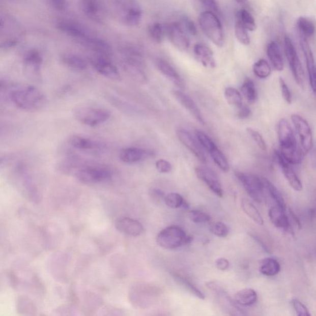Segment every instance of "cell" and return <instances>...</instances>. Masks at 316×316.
<instances>
[{"mask_svg": "<svg viewBox=\"0 0 316 316\" xmlns=\"http://www.w3.org/2000/svg\"><path fill=\"white\" fill-rule=\"evenodd\" d=\"M196 176L207 185L214 194L219 197L223 196V190L218 177L213 170L207 167L200 166L196 168Z\"/></svg>", "mask_w": 316, "mask_h": 316, "instance_id": "5bb4252c", "label": "cell"}, {"mask_svg": "<svg viewBox=\"0 0 316 316\" xmlns=\"http://www.w3.org/2000/svg\"><path fill=\"white\" fill-rule=\"evenodd\" d=\"M192 238L176 225L169 226L162 230L156 238V242L161 247L173 250L191 242Z\"/></svg>", "mask_w": 316, "mask_h": 316, "instance_id": "277c9868", "label": "cell"}, {"mask_svg": "<svg viewBox=\"0 0 316 316\" xmlns=\"http://www.w3.org/2000/svg\"><path fill=\"white\" fill-rule=\"evenodd\" d=\"M267 54L269 60L275 70L282 71L284 69V62L279 46L274 41L269 43L267 47Z\"/></svg>", "mask_w": 316, "mask_h": 316, "instance_id": "484cf974", "label": "cell"}, {"mask_svg": "<svg viewBox=\"0 0 316 316\" xmlns=\"http://www.w3.org/2000/svg\"><path fill=\"white\" fill-rule=\"evenodd\" d=\"M253 71L256 77L264 79L270 76L272 69L267 61L261 59L254 64Z\"/></svg>", "mask_w": 316, "mask_h": 316, "instance_id": "60d3db41", "label": "cell"}, {"mask_svg": "<svg viewBox=\"0 0 316 316\" xmlns=\"http://www.w3.org/2000/svg\"><path fill=\"white\" fill-rule=\"evenodd\" d=\"M269 217L271 222L275 227L280 228L285 233L292 234L293 233L291 223L288 216H286L285 211L275 206L269 211Z\"/></svg>", "mask_w": 316, "mask_h": 316, "instance_id": "ffe728a7", "label": "cell"}, {"mask_svg": "<svg viewBox=\"0 0 316 316\" xmlns=\"http://www.w3.org/2000/svg\"><path fill=\"white\" fill-rule=\"evenodd\" d=\"M291 301L293 307H294V308L296 312H297V314L298 315H311V314H310L308 309H307L306 307L304 306V304L301 303L300 301L298 300V299H296V298H294V299H292Z\"/></svg>", "mask_w": 316, "mask_h": 316, "instance_id": "f907efd6", "label": "cell"}, {"mask_svg": "<svg viewBox=\"0 0 316 316\" xmlns=\"http://www.w3.org/2000/svg\"><path fill=\"white\" fill-rule=\"evenodd\" d=\"M166 30L158 22L153 23L149 28V36L151 39L156 43H161L163 40Z\"/></svg>", "mask_w": 316, "mask_h": 316, "instance_id": "b9f144b4", "label": "cell"}, {"mask_svg": "<svg viewBox=\"0 0 316 316\" xmlns=\"http://www.w3.org/2000/svg\"><path fill=\"white\" fill-rule=\"evenodd\" d=\"M235 302L239 305L249 306L253 305L256 302L257 295L256 292L252 289H245L237 292L234 295Z\"/></svg>", "mask_w": 316, "mask_h": 316, "instance_id": "f1b7e54d", "label": "cell"}, {"mask_svg": "<svg viewBox=\"0 0 316 316\" xmlns=\"http://www.w3.org/2000/svg\"><path fill=\"white\" fill-rule=\"evenodd\" d=\"M280 271V264L273 258H266L261 262L260 271L266 276H274L279 273Z\"/></svg>", "mask_w": 316, "mask_h": 316, "instance_id": "836d02e7", "label": "cell"}, {"mask_svg": "<svg viewBox=\"0 0 316 316\" xmlns=\"http://www.w3.org/2000/svg\"><path fill=\"white\" fill-rule=\"evenodd\" d=\"M224 97L229 105L239 109L243 106L242 96L237 89L228 87L225 89Z\"/></svg>", "mask_w": 316, "mask_h": 316, "instance_id": "74e56055", "label": "cell"}, {"mask_svg": "<svg viewBox=\"0 0 316 316\" xmlns=\"http://www.w3.org/2000/svg\"><path fill=\"white\" fill-rule=\"evenodd\" d=\"M119 16L124 24L135 27L140 24L143 11L137 0H119Z\"/></svg>", "mask_w": 316, "mask_h": 316, "instance_id": "5b68a950", "label": "cell"}, {"mask_svg": "<svg viewBox=\"0 0 316 316\" xmlns=\"http://www.w3.org/2000/svg\"><path fill=\"white\" fill-rule=\"evenodd\" d=\"M14 88V87L10 85L7 81L0 79V97L3 98L8 95L10 98L11 93Z\"/></svg>", "mask_w": 316, "mask_h": 316, "instance_id": "11a10c76", "label": "cell"}, {"mask_svg": "<svg viewBox=\"0 0 316 316\" xmlns=\"http://www.w3.org/2000/svg\"><path fill=\"white\" fill-rule=\"evenodd\" d=\"M149 155L146 150L138 148H127L122 150L120 153V159L121 161L127 164L135 163Z\"/></svg>", "mask_w": 316, "mask_h": 316, "instance_id": "d4e9b609", "label": "cell"}, {"mask_svg": "<svg viewBox=\"0 0 316 316\" xmlns=\"http://www.w3.org/2000/svg\"><path fill=\"white\" fill-rule=\"evenodd\" d=\"M241 207L243 211L256 224L263 225L264 221L262 215L255 207V206L247 199L243 198L241 200Z\"/></svg>", "mask_w": 316, "mask_h": 316, "instance_id": "d6a6232c", "label": "cell"}, {"mask_svg": "<svg viewBox=\"0 0 316 316\" xmlns=\"http://www.w3.org/2000/svg\"><path fill=\"white\" fill-rule=\"evenodd\" d=\"M239 112H238V117L241 120H246L250 117L251 114V109L249 107L246 106H242L240 108Z\"/></svg>", "mask_w": 316, "mask_h": 316, "instance_id": "94428289", "label": "cell"}, {"mask_svg": "<svg viewBox=\"0 0 316 316\" xmlns=\"http://www.w3.org/2000/svg\"><path fill=\"white\" fill-rule=\"evenodd\" d=\"M237 21H239L246 30L254 31L256 30V24L254 17L247 10H240L238 11Z\"/></svg>", "mask_w": 316, "mask_h": 316, "instance_id": "ab89813d", "label": "cell"}, {"mask_svg": "<svg viewBox=\"0 0 316 316\" xmlns=\"http://www.w3.org/2000/svg\"><path fill=\"white\" fill-rule=\"evenodd\" d=\"M195 135L197 140L199 142L200 146L204 147L208 152L212 149L214 146H216L212 139L206 134L205 133L201 131V130H196Z\"/></svg>", "mask_w": 316, "mask_h": 316, "instance_id": "ee69618b", "label": "cell"}, {"mask_svg": "<svg viewBox=\"0 0 316 316\" xmlns=\"http://www.w3.org/2000/svg\"><path fill=\"white\" fill-rule=\"evenodd\" d=\"M156 68L161 72V73L166 76L172 82L181 89H184L185 84L184 80L179 75L176 69L170 64L162 59H157L155 62Z\"/></svg>", "mask_w": 316, "mask_h": 316, "instance_id": "7402d4cb", "label": "cell"}, {"mask_svg": "<svg viewBox=\"0 0 316 316\" xmlns=\"http://www.w3.org/2000/svg\"><path fill=\"white\" fill-rule=\"evenodd\" d=\"M209 229L214 235L219 237H225L228 234V229L224 223L216 222L211 223Z\"/></svg>", "mask_w": 316, "mask_h": 316, "instance_id": "7dc6e473", "label": "cell"}, {"mask_svg": "<svg viewBox=\"0 0 316 316\" xmlns=\"http://www.w3.org/2000/svg\"><path fill=\"white\" fill-rule=\"evenodd\" d=\"M241 91L243 97L248 102L253 104L257 100V91L253 80L249 77H246L241 87Z\"/></svg>", "mask_w": 316, "mask_h": 316, "instance_id": "1f68e13d", "label": "cell"}, {"mask_svg": "<svg viewBox=\"0 0 316 316\" xmlns=\"http://www.w3.org/2000/svg\"><path fill=\"white\" fill-rule=\"evenodd\" d=\"M200 27L205 36L218 47L224 45L225 39L221 21L212 11H205L198 18Z\"/></svg>", "mask_w": 316, "mask_h": 316, "instance_id": "3957f363", "label": "cell"}, {"mask_svg": "<svg viewBox=\"0 0 316 316\" xmlns=\"http://www.w3.org/2000/svg\"><path fill=\"white\" fill-rule=\"evenodd\" d=\"M173 95L188 112L193 116L194 118L202 125H205V122L203 117L201 111L198 106L189 95L179 91H173Z\"/></svg>", "mask_w": 316, "mask_h": 316, "instance_id": "e0dca14e", "label": "cell"}, {"mask_svg": "<svg viewBox=\"0 0 316 316\" xmlns=\"http://www.w3.org/2000/svg\"><path fill=\"white\" fill-rule=\"evenodd\" d=\"M79 41L81 44L98 54L105 56L111 53V46L102 39L86 36L79 40Z\"/></svg>", "mask_w": 316, "mask_h": 316, "instance_id": "44dd1931", "label": "cell"}, {"mask_svg": "<svg viewBox=\"0 0 316 316\" xmlns=\"http://www.w3.org/2000/svg\"><path fill=\"white\" fill-rule=\"evenodd\" d=\"M300 41L301 48H302L304 56L305 58L310 86H311L312 92L315 93L316 85L314 58L309 43L307 41V39L301 36Z\"/></svg>", "mask_w": 316, "mask_h": 316, "instance_id": "ac0fdd59", "label": "cell"}, {"mask_svg": "<svg viewBox=\"0 0 316 316\" xmlns=\"http://www.w3.org/2000/svg\"><path fill=\"white\" fill-rule=\"evenodd\" d=\"M110 170L104 167H85L75 173L77 180L83 184H97L109 181L111 178Z\"/></svg>", "mask_w": 316, "mask_h": 316, "instance_id": "30bf717a", "label": "cell"}, {"mask_svg": "<svg viewBox=\"0 0 316 316\" xmlns=\"http://www.w3.org/2000/svg\"><path fill=\"white\" fill-rule=\"evenodd\" d=\"M50 4L55 10L64 11L66 8V0H50Z\"/></svg>", "mask_w": 316, "mask_h": 316, "instance_id": "91938a15", "label": "cell"}, {"mask_svg": "<svg viewBox=\"0 0 316 316\" xmlns=\"http://www.w3.org/2000/svg\"><path fill=\"white\" fill-rule=\"evenodd\" d=\"M284 50L296 82L300 88H303L305 83V75L297 52L291 39L288 37H285L284 39Z\"/></svg>", "mask_w": 316, "mask_h": 316, "instance_id": "ba28073f", "label": "cell"}, {"mask_svg": "<svg viewBox=\"0 0 316 316\" xmlns=\"http://www.w3.org/2000/svg\"><path fill=\"white\" fill-rule=\"evenodd\" d=\"M177 137L182 145L189 150L190 152L195 155L203 163H207V156L202 147L200 146L197 139L194 138L192 135L187 130L184 129H179L176 131Z\"/></svg>", "mask_w": 316, "mask_h": 316, "instance_id": "8fae6325", "label": "cell"}, {"mask_svg": "<svg viewBox=\"0 0 316 316\" xmlns=\"http://www.w3.org/2000/svg\"><path fill=\"white\" fill-rule=\"evenodd\" d=\"M235 34L239 41L244 45H250V38L247 30L243 27L241 23L237 21L235 24Z\"/></svg>", "mask_w": 316, "mask_h": 316, "instance_id": "7bdbcfd3", "label": "cell"}, {"mask_svg": "<svg viewBox=\"0 0 316 316\" xmlns=\"http://www.w3.org/2000/svg\"><path fill=\"white\" fill-rule=\"evenodd\" d=\"M75 119L85 125L94 127L105 123L111 116L108 109L100 108L82 107L74 112Z\"/></svg>", "mask_w": 316, "mask_h": 316, "instance_id": "8992f818", "label": "cell"}, {"mask_svg": "<svg viewBox=\"0 0 316 316\" xmlns=\"http://www.w3.org/2000/svg\"><path fill=\"white\" fill-rule=\"evenodd\" d=\"M62 61L67 68L74 71H83L85 70L88 67L85 61L82 58L74 54H63Z\"/></svg>", "mask_w": 316, "mask_h": 316, "instance_id": "4316f807", "label": "cell"}, {"mask_svg": "<svg viewBox=\"0 0 316 316\" xmlns=\"http://www.w3.org/2000/svg\"><path fill=\"white\" fill-rule=\"evenodd\" d=\"M68 143L71 146L80 150H92L98 147L94 141L78 135L71 136L69 138Z\"/></svg>", "mask_w": 316, "mask_h": 316, "instance_id": "e575fe53", "label": "cell"}, {"mask_svg": "<svg viewBox=\"0 0 316 316\" xmlns=\"http://www.w3.org/2000/svg\"><path fill=\"white\" fill-rule=\"evenodd\" d=\"M42 59L37 51H33L24 59L25 73L30 80L40 81L41 77Z\"/></svg>", "mask_w": 316, "mask_h": 316, "instance_id": "9a60e30c", "label": "cell"}, {"mask_svg": "<svg viewBox=\"0 0 316 316\" xmlns=\"http://www.w3.org/2000/svg\"><path fill=\"white\" fill-rule=\"evenodd\" d=\"M194 53L196 59L206 68H214L216 66L214 59L213 52L211 49L202 43H197L194 46Z\"/></svg>", "mask_w": 316, "mask_h": 316, "instance_id": "cb8c5ba5", "label": "cell"}, {"mask_svg": "<svg viewBox=\"0 0 316 316\" xmlns=\"http://www.w3.org/2000/svg\"><path fill=\"white\" fill-rule=\"evenodd\" d=\"M236 1L239 3V4H244L246 2V1H247V0H236Z\"/></svg>", "mask_w": 316, "mask_h": 316, "instance_id": "be15d7a7", "label": "cell"}, {"mask_svg": "<svg viewBox=\"0 0 316 316\" xmlns=\"http://www.w3.org/2000/svg\"><path fill=\"white\" fill-rule=\"evenodd\" d=\"M202 4L205 6L206 8L209 9L213 13H219V8L216 0H199Z\"/></svg>", "mask_w": 316, "mask_h": 316, "instance_id": "9f6ffc18", "label": "cell"}, {"mask_svg": "<svg viewBox=\"0 0 316 316\" xmlns=\"http://www.w3.org/2000/svg\"><path fill=\"white\" fill-rule=\"evenodd\" d=\"M215 265L216 268L219 269V270L225 271L227 270L229 266H230V263H229L228 261L225 259V258L221 257L216 261Z\"/></svg>", "mask_w": 316, "mask_h": 316, "instance_id": "680465c9", "label": "cell"}, {"mask_svg": "<svg viewBox=\"0 0 316 316\" xmlns=\"http://www.w3.org/2000/svg\"><path fill=\"white\" fill-rule=\"evenodd\" d=\"M246 130H247V132L249 134H250L251 138L253 139L255 143L257 144L258 147H259L261 150L265 151V152L267 150L266 143L262 134H261L260 132L256 131V130L250 128V127L247 128Z\"/></svg>", "mask_w": 316, "mask_h": 316, "instance_id": "681fc988", "label": "cell"}, {"mask_svg": "<svg viewBox=\"0 0 316 316\" xmlns=\"http://www.w3.org/2000/svg\"><path fill=\"white\" fill-rule=\"evenodd\" d=\"M150 194L151 198L156 202H161L162 200H164V193L157 188H153V189L150 190Z\"/></svg>", "mask_w": 316, "mask_h": 316, "instance_id": "6f0895ef", "label": "cell"}, {"mask_svg": "<svg viewBox=\"0 0 316 316\" xmlns=\"http://www.w3.org/2000/svg\"><path fill=\"white\" fill-rule=\"evenodd\" d=\"M23 186L25 188L28 196L34 204H40L41 202L42 196L40 195L39 188L34 183L33 178H31L27 171L22 168L20 170Z\"/></svg>", "mask_w": 316, "mask_h": 316, "instance_id": "603a6c76", "label": "cell"}, {"mask_svg": "<svg viewBox=\"0 0 316 316\" xmlns=\"http://www.w3.org/2000/svg\"><path fill=\"white\" fill-rule=\"evenodd\" d=\"M16 308L17 312L21 315H35L37 312V307L34 301L25 296H20L18 298Z\"/></svg>", "mask_w": 316, "mask_h": 316, "instance_id": "4dcf8cb0", "label": "cell"}, {"mask_svg": "<svg viewBox=\"0 0 316 316\" xmlns=\"http://www.w3.org/2000/svg\"><path fill=\"white\" fill-rule=\"evenodd\" d=\"M188 216L191 221L197 224L208 222L211 220V217L208 214L198 210L190 211Z\"/></svg>", "mask_w": 316, "mask_h": 316, "instance_id": "bcb514c9", "label": "cell"}, {"mask_svg": "<svg viewBox=\"0 0 316 316\" xmlns=\"http://www.w3.org/2000/svg\"><path fill=\"white\" fill-rule=\"evenodd\" d=\"M178 23L185 33L190 34L191 36H196L197 33L196 26L190 19L187 17H183Z\"/></svg>", "mask_w": 316, "mask_h": 316, "instance_id": "c3c4849f", "label": "cell"}, {"mask_svg": "<svg viewBox=\"0 0 316 316\" xmlns=\"http://www.w3.org/2000/svg\"><path fill=\"white\" fill-rule=\"evenodd\" d=\"M115 226L120 233L132 237L140 236L144 231L143 226L140 222L129 217L118 219Z\"/></svg>", "mask_w": 316, "mask_h": 316, "instance_id": "d6986e66", "label": "cell"}, {"mask_svg": "<svg viewBox=\"0 0 316 316\" xmlns=\"http://www.w3.org/2000/svg\"><path fill=\"white\" fill-rule=\"evenodd\" d=\"M10 99L17 107L28 111H36L44 108L46 98L43 93L36 87L24 85L14 88Z\"/></svg>", "mask_w": 316, "mask_h": 316, "instance_id": "7a4b0ae2", "label": "cell"}, {"mask_svg": "<svg viewBox=\"0 0 316 316\" xmlns=\"http://www.w3.org/2000/svg\"><path fill=\"white\" fill-rule=\"evenodd\" d=\"M262 181L265 187V195L268 193L271 198L273 199L275 203V206L282 209V210L286 211V204L282 194L279 190L271 183L269 180L262 177Z\"/></svg>", "mask_w": 316, "mask_h": 316, "instance_id": "83f0119b", "label": "cell"}, {"mask_svg": "<svg viewBox=\"0 0 316 316\" xmlns=\"http://www.w3.org/2000/svg\"><path fill=\"white\" fill-rule=\"evenodd\" d=\"M156 167L160 173H170L173 169L172 164L165 159H159L156 162Z\"/></svg>", "mask_w": 316, "mask_h": 316, "instance_id": "db71d44e", "label": "cell"}, {"mask_svg": "<svg viewBox=\"0 0 316 316\" xmlns=\"http://www.w3.org/2000/svg\"><path fill=\"white\" fill-rule=\"evenodd\" d=\"M91 63L95 70L104 77L112 80H121L120 71L117 67L107 60L102 55L92 58Z\"/></svg>", "mask_w": 316, "mask_h": 316, "instance_id": "4fadbf2b", "label": "cell"}, {"mask_svg": "<svg viewBox=\"0 0 316 316\" xmlns=\"http://www.w3.org/2000/svg\"><path fill=\"white\" fill-rule=\"evenodd\" d=\"M237 178L241 182L246 192L254 201L262 203L265 198V187L262 176L248 175L242 172L236 173Z\"/></svg>", "mask_w": 316, "mask_h": 316, "instance_id": "52a82bcc", "label": "cell"}, {"mask_svg": "<svg viewBox=\"0 0 316 316\" xmlns=\"http://www.w3.org/2000/svg\"><path fill=\"white\" fill-rule=\"evenodd\" d=\"M165 204L167 207L176 209L181 208L184 204V198L181 195L176 193H171L165 196Z\"/></svg>", "mask_w": 316, "mask_h": 316, "instance_id": "f6af8a7d", "label": "cell"}, {"mask_svg": "<svg viewBox=\"0 0 316 316\" xmlns=\"http://www.w3.org/2000/svg\"><path fill=\"white\" fill-rule=\"evenodd\" d=\"M180 280L181 281L182 283L184 284L185 286L187 287L190 291L193 293L194 295L196 296V297L200 298V299L204 300L205 298V295L204 293L202 292L199 291V290L197 288L195 285H194L193 283H191L189 281H188L186 279H183V278H181L179 277Z\"/></svg>", "mask_w": 316, "mask_h": 316, "instance_id": "f5cc1de1", "label": "cell"}, {"mask_svg": "<svg viewBox=\"0 0 316 316\" xmlns=\"http://www.w3.org/2000/svg\"><path fill=\"white\" fill-rule=\"evenodd\" d=\"M276 158L284 176L293 189L300 191L303 189V185L297 174L293 168V165L284 158L280 151L276 153Z\"/></svg>", "mask_w": 316, "mask_h": 316, "instance_id": "2e32d148", "label": "cell"}, {"mask_svg": "<svg viewBox=\"0 0 316 316\" xmlns=\"http://www.w3.org/2000/svg\"><path fill=\"white\" fill-rule=\"evenodd\" d=\"M208 153H210L214 163L219 167L220 169L224 171V172H228L230 166H229L227 159L226 158L224 153L220 150L217 146H214L212 149L209 151Z\"/></svg>", "mask_w": 316, "mask_h": 316, "instance_id": "8d00e7d4", "label": "cell"}, {"mask_svg": "<svg viewBox=\"0 0 316 316\" xmlns=\"http://www.w3.org/2000/svg\"><path fill=\"white\" fill-rule=\"evenodd\" d=\"M290 214H291V218L293 220V221L295 223V224L298 227V228H301V224L300 221V219L298 218V217L296 216V214L294 212H293V211L290 209L289 210Z\"/></svg>", "mask_w": 316, "mask_h": 316, "instance_id": "6125c7cd", "label": "cell"}, {"mask_svg": "<svg viewBox=\"0 0 316 316\" xmlns=\"http://www.w3.org/2000/svg\"><path fill=\"white\" fill-rule=\"evenodd\" d=\"M80 10L89 18L94 19L99 12V5L96 0H80Z\"/></svg>", "mask_w": 316, "mask_h": 316, "instance_id": "d590c367", "label": "cell"}, {"mask_svg": "<svg viewBox=\"0 0 316 316\" xmlns=\"http://www.w3.org/2000/svg\"><path fill=\"white\" fill-rule=\"evenodd\" d=\"M297 25L301 37L307 39V38L311 37L314 34V24L311 20L300 17L297 20Z\"/></svg>", "mask_w": 316, "mask_h": 316, "instance_id": "f35d334b", "label": "cell"}, {"mask_svg": "<svg viewBox=\"0 0 316 316\" xmlns=\"http://www.w3.org/2000/svg\"><path fill=\"white\" fill-rule=\"evenodd\" d=\"M279 85L281 93H282V97L287 103L291 104L292 101V97L291 91L288 85L284 80L283 78H279Z\"/></svg>", "mask_w": 316, "mask_h": 316, "instance_id": "816d5d0a", "label": "cell"}, {"mask_svg": "<svg viewBox=\"0 0 316 316\" xmlns=\"http://www.w3.org/2000/svg\"><path fill=\"white\" fill-rule=\"evenodd\" d=\"M277 135L280 146V152L292 165L300 164L304 155L298 146L291 124L285 118L281 119L277 125Z\"/></svg>", "mask_w": 316, "mask_h": 316, "instance_id": "6da1fadb", "label": "cell"}, {"mask_svg": "<svg viewBox=\"0 0 316 316\" xmlns=\"http://www.w3.org/2000/svg\"><path fill=\"white\" fill-rule=\"evenodd\" d=\"M166 33L171 43L179 50L185 51L189 48L190 40L178 22H173L168 25Z\"/></svg>", "mask_w": 316, "mask_h": 316, "instance_id": "7c38bea8", "label": "cell"}, {"mask_svg": "<svg viewBox=\"0 0 316 316\" xmlns=\"http://www.w3.org/2000/svg\"><path fill=\"white\" fill-rule=\"evenodd\" d=\"M291 120L300 141L301 149L304 155L308 154L313 147V137L311 127L308 121L301 116L294 114Z\"/></svg>", "mask_w": 316, "mask_h": 316, "instance_id": "9c48e42d", "label": "cell"}, {"mask_svg": "<svg viewBox=\"0 0 316 316\" xmlns=\"http://www.w3.org/2000/svg\"><path fill=\"white\" fill-rule=\"evenodd\" d=\"M58 28L63 33L79 40L86 36L85 31L82 27L76 23L69 21L60 22L58 24Z\"/></svg>", "mask_w": 316, "mask_h": 316, "instance_id": "f546056e", "label": "cell"}]
</instances>
